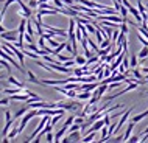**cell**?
<instances>
[{
  "label": "cell",
  "instance_id": "cell-1",
  "mask_svg": "<svg viewBox=\"0 0 148 143\" xmlns=\"http://www.w3.org/2000/svg\"><path fill=\"white\" fill-rule=\"evenodd\" d=\"M33 117H38V109H33V107H31V109L28 110V112H27L25 115H23V118H22V121H21V125H19V131H22L25 129V126H27V123H28L31 118Z\"/></svg>",
  "mask_w": 148,
  "mask_h": 143
},
{
  "label": "cell",
  "instance_id": "cell-2",
  "mask_svg": "<svg viewBox=\"0 0 148 143\" xmlns=\"http://www.w3.org/2000/svg\"><path fill=\"white\" fill-rule=\"evenodd\" d=\"M47 123H50V117H49V115H45V117H44V118H42V120H41V121H39V125H38V128H36V129L33 131V134H31V136H30L28 138H27V140H25V142H31V140H33V138H34L36 136H38V134H39V132H41V131H42L44 128H45V125H47Z\"/></svg>",
  "mask_w": 148,
  "mask_h": 143
},
{
  "label": "cell",
  "instance_id": "cell-3",
  "mask_svg": "<svg viewBox=\"0 0 148 143\" xmlns=\"http://www.w3.org/2000/svg\"><path fill=\"white\" fill-rule=\"evenodd\" d=\"M0 58L6 59L8 62H11V64H13V65H16V69H17L19 72H22V73H23V72H25V67L19 65V64H21V62H17V61H16V59H13V58H11V56H10V54H8V53H5V50H3V48H0Z\"/></svg>",
  "mask_w": 148,
  "mask_h": 143
},
{
  "label": "cell",
  "instance_id": "cell-4",
  "mask_svg": "<svg viewBox=\"0 0 148 143\" xmlns=\"http://www.w3.org/2000/svg\"><path fill=\"white\" fill-rule=\"evenodd\" d=\"M56 106L62 107V109H66V110H78V109H81V107H83L81 103H77V101H72V103L59 101V103H56Z\"/></svg>",
  "mask_w": 148,
  "mask_h": 143
},
{
  "label": "cell",
  "instance_id": "cell-5",
  "mask_svg": "<svg viewBox=\"0 0 148 143\" xmlns=\"http://www.w3.org/2000/svg\"><path fill=\"white\" fill-rule=\"evenodd\" d=\"M19 5H21V11H19V14H22L23 17H31V10L33 8H30V5H25V3L22 2V0H19Z\"/></svg>",
  "mask_w": 148,
  "mask_h": 143
},
{
  "label": "cell",
  "instance_id": "cell-6",
  "mask_svg": "<svg viewBox=\"0 0 148 143\" xmlns=\"http://www.w3.org/2000/svg\"><path fill=\"white\" fill-rule=\"evenodd\" d=\"M131 112H133V109H128L126 112H123V114H122V118H120V120L117 121V128H115V131H114V132H117V131H119L120 128H122L123 125H125V121L128 120V117L131 115Z\"/></svg>",
  "mask_w": 148,
  "mask_h": 143
},
{
  "label": "cell",
  "instance_id": "cell-7",
  "mask_svg": "<svg viewBox=\"0 0 148 143\" xmlns=\"http://www.w3.org/2000/svg\"><path fill=\"white\" fill-rule=\"evenodd\" d=\"M11 101H28L30 100V93L25 92V95H21V93H14V95H10Z\"/></svg>",
  "mask_w": 148,
  "mask_h": 143
},
{
  "label": "cell",
  "instance_id": "cell-8",
  "mask_svg": "<svg viewBox=\"0 0 148 143\" xmlns=\"http://www.w3.org/2000/svg\"><path fill=\"white\" fill-rule=\"evenodd\" d=\"M16 33L17 31H3L2 33V37L3 39H6V41H19V39H16Z\"/></svg>",
  "mask_w": 148,
  "mask_h": 143
},
{
  "label": "cell",
  "instance_id": "cell-9",
  "mask_svg": "<svg viewBox=\"0 0 148 143\" xmlns=\"http://www.w3.org/2000/svg\"><path fill=\"white\" fill-rule=\"evenodd\" d=\"M92 98V93H90V90H83L81 93H77V100H90Z\"/></svg>",
  "mask_w": 148,
  "mask_h": 143
},
{
  "label": "cell",
  "instance_id": "cell-10",
  "mask_svg": "<svg viewBox=\"0 0 148 143\" xmlns=\"http://www.w3.org/2000/svg\"><path fill=\"white\" fill-rule=\"evenodd\" d=\"M134 125H136L134 121H130V123H128L126 132H125V136H123V137H125V142H128V140H130V137H131V132H133V128H134Z\"/></svg>",
  "mask_w": 148,
  "mask_h": 143
},
{
  "label": "cell",
  "instance_id": "cell-11",
  "mask_svg": "<svg viewBox=\"0 0 148 143\" xmlns=\"http://www.w3.org/2000/svg\"><path fill=\"white\" fill-rule=\"evenodd\" d=\"M147 117H148V109L145 110V112L139 114V115H134V117L131 118V121H134V123H139L140 120H143V118H147Z\"/></svg>",
  "mask_w": 148,
  "mask_h": 143
},
{
  "label": "cell",
  "instance_id": "cell-12",
  "mask_svg": "<svg viewBox=\"0 0 148 143\" xmlns=\"http://www.w3.org/2000/svg\"><path fill=\"white\" fill-rule=\"evenodd\" d=\"M79 137H81V136H79L78 131H72V132L69 131V136H67V138H69V140H73V142H78Z\"/></svg>",
  "mask_w": 148,
  "mask_h": 143
},
{
  "label": "cell",
  "instance_id": "cell-13",
  "mask_svg": "<svg viewBox=\"0 0 148 143\" xmlns=\"http://www.w3.org/2000/svg\"><path fill=\"white\" fill-rule=\"evenodd\" d=\"M25 48H28V50H31V51H34V53H38V54H41V50L42 48H38V47L34 45V42H28L25 45Z\"/></svg>",
  "mask_w": 148,
  "mask_h": 143
},
{
  "label": "cell",
  "instance_id": "cell-14",
  "mask_svg": "<svg viewBox=\"0 0 148 143\" xmlns=\"http://www.w3.org/2000/svg\"><path fill=\"white\" fill-rule=\"evenodd\" d=\"M8 81H10V82H11V84H14L16 87H21V89H25V86H23V84H22V82H19V81H17V79H16L14 76H11V75H10V76H8Z\"/></svg>",
  "mask_w": 148,
  "mask_h": 143
},
{
  "label": "cell",
  "instance_id": "cell-15",
  "mask_svg": "<svg viewBox=\"0 0 148 143\" xmlns=\"http://www.w3.org/2000/svg\"><path fill=\"white\" fill-rule=\"evenodd\" d=\"M27 75H28V81L30 82H34V84H41V79H38L33 75V72H27Z\"/></svg>",
  "mask_w": 148,
  "mask_h": 143
},
{
  "label": "cell",
  "instance_id": "cell-16",
  "mask_svg": "<svg viewBox=\"0 0 148 143\" xmlns=\"http://www.w3.org/2000/svg\"><path fill=\"white\" fill-rule=\"evenodd\" d=\"M108 132H109V131H108L106 125H105V126L101 128V138H100L98 142H108Z\"/></svg>",
  "mask_w": 148,
  "mask_h": 143
},
{
  "label": "cell",
  "instance_id": "cell-17",
  "mask_svg": "<svg viewBox=\"0 0 148 143\" xmlns=\"http://www.w3.org/2000/svg\"><path fill=\"white\" fill-rule=\"evenodd\" d=\"M75 62H77V65H84L87 62V58L86 56L83 58V56H78V54H77V56H75Z\"/></svg>",
  "mask_w": 148,
  "mask_h": 143
},
{
  "label": "cell",
  "instance_id": "cell-18",
  "mask_svg": "<svg viewBox=\"0 0 148 143\" xmlns=\"http://www.w3.org/2000/svg\"><path fill=\"white\" fill-rule=\"evenodd\" d=\"M137 56L140 58V59H145V58L148 56V45H143V48H142L140 51H139Z\"/></svg>",
  "mask_w": 148,
  "mask_h": 143
},
{
  "label": "cell",
  "instance_id": "cell-19",
  "mask_svg": "<svg viewBox=\"0 0 148 143\" xmlns=\"http://www.w3.org/2000/svg\"><path fill=\"white\" fill-rule=\"evenodd\" d=\"M64 115H66V114H56V115H55V117L53 118H51V120H50V125H56V123L59 121V120H62V117H64Z\"/></svg>",
  "mask_w": 148,
  "mask_h": 143
},
{
  "label": "cell",
  "instance_id": "cell-20",
  "mask_svg": "<svg viewBox=\"0 0 148 143\" xmlns=\"http://www.w3.org/2000/svg\"><path fill=\"white\" fill-rule=\"evenodd\" d=\"M137 54H133V56L130 58V65H131V69H136L137 67Z\"/></svg>",
  "mask_w": 148,
  "mask_h": 143
},
{
  "label": "cell",
  "instance_id": "cell-21",
  "mask_svg": "<svg viewBox=\"0 0 148 143\" xmlns=\"http://www.w3.org/2000/svg\"><path fill=\"white\" fill-rule=\"evenodd\" d=\"M94 137H95V132H89V134H86V137L83 138L81 142H84V143H89V142H92V140H94Z\"/></svg>",
  "mask_w": 148,
  "mask_h": 143
},
{
  "label": "cell",
  "instance_id": "cell-22",
  "mask_svg": "<svg viewBox=\"0 0 148 143\" xmlns=\"http://www.w3.org/2000/svg\"><path fill=\"white\" fill-rule=\"evenodd\" d=\"M137 8H139V11H140V14H142V17L147 14V11H145V6H143V3H142V0H137Z\"/></svg>",
  "mask_w": 148,
  "mask_h": 143
},
{
  "label": "cell",
  "instance_id": "cell-23",
  "mask_svg": "<svg viewBox=\"0 0 148 143\" xmlns=\"http://www.w3.org/2000/svg\"><path fill=\"white\" fill-rule=\"evenodd\" d=\"M66 45H67V42H62V44H59V45L56 47V48H55V56H56L58 53H61V51L66 48Z\"/></svg>",
  "mask_w": 148,
  "mask_h": 143
},
{
  "label": "cell",
  "instance_id": "cell-24",
  "mask_svg": "<svg viewBox=\"0 0 148 143\" xmlns=\"http://www.w3.org/2000/svg\"><path fill=\"white\" fill-rule=\"evenodd\" d=\"M128 25H130L128 22H122V27H120V31H122V33H125V34H128V33H130V28H128Z\"/></svg>",
  "mask_w": 148,
  "mask_h": 143
},
{
  "label": "cell",
  "instance_id": "cell-25",
  "mask_svg": "<svg viewBox=\"0 0 148 143\" xmlns=\"http://www.w3.org/2000/svg\"><path fill=\"white\" fill-rule=\"evenodd\" d=\"M133 76L136 78V79H140V78H143L142 76V72L137 69V67H136V69H133Z\"/></svg>",
  "mask_w": 148,
  "mask_h": 143
},
{
  "label": "cell",
  "instance_id": "cell-26",
  "mask_svg": "<svg viewBox=\"0 0 148 143\" xmlns=\"http://www.w3.org/2000/svg\"><path fill=\"white\" fill-rule=\"evenodd\" d=\"M128 13H130V10L123 5L122 8H120V14H122V17H125V19H128Z\"/></svg>",
  "mask_w": 148,
  "mask_h": 143
},
{
  "label": "cell",
  "instance_id": "cell-27",
  "mask_svg": "<svg viewBox=\"0 0 148 143\" xmlns=\"http://www.w3.org/2000/svg\"><path fill=\"white\" fill-rule=\"evenodd\" d=\"M87 42H89V45L92 47V50H94V51H95V53H97V51L100 50V48H98V45H97V44H95L94 41H92V39H90V37H87Z\"/></svg>",
  "mask_w": 148,
  "mask_h": 143
},
{
  "label": "cell",
  "instance_id": "cell-28",
  "mask_svg": "<svg viewBox=\"0 0 148 143\" xmlns=\"http://www.w3.org/2000/svg\"><path fill=\"white\" fill-rule=\"evenodd\" d=\"M103 73H105V78H109V75L112 73L111 67H109V65H105V70H103ZM105 78H103V79H105Z\"/></svg>",
  "mask_w": 148,
  "mask_h": 143
},
{
  "label": "cell",
  "instance_id": "cell-29",
  "mask_svg": "<svg viewBox=\"0 0 148 143\" xmlns=\"http://www.w3.org/2000/svg\"><path fill=\"white\" fill-rule=\"evenodd\" d=\"M38 42H39V47H41L42 50L47 47V45H45V39H44V36H39V41H38Z\"/></svg>",
  "mask_w": 148,
  "mask_h": 143
},
{
  "label": "cell",
  "instance_id": "cell-30",
  "mask_svg": "<svg viewBox=\"0 0 148 143\" xmlns=\"http://www.w3.org/2000/svg\"><path fill=\"white\" fill-rule=\"evenodd\" d=\"M10 101H11L10 97H8V98H2V100H0V106H8V104H10Z\"/></svg>",
  "mask_w": 148,
  "mask_h": 143
},
{
  "label": "cell",
  "instance_id": "cell-31",
  "mask_svg": "<svg viewBox=\"0 0 148 143\" xmlns=\"http://www.w3.org/2000/svg\"><path fill=\"white\" fill-rule=\"evenodd\" d=\"M47 41H49V44H50V45H51V47H53V48H56V47L59 45V44H58V41H53V37H50V39H47Z\"/></svg>",
  "mask_w": 148,
  "mask_h": 143
},
{
  "label": "cell",
  "instance_id": "cell-32",
  "mask_svg": "<svg viewBox=\"0 0 148 143\" xmlns=\"http://www.w3.org/2000/svg\"><path fill=\"white\" fill-rule=\"evenodd\" d=\"M122 64H123V67H125V69H128V67H131V65H130V59H128V54H126L125 58H123V62H122Z\"/></svg>",
  "mask_w": 148,
  "mask_h": 143
},
{
  "label": "cell",
  "instance_id": "cell-33",
  "mask_svg": "<svg viewBox=\"0 0 148 143\" xmlns=\"http://www.w3.org/2000/svg\"><path fill=\"white\" fill-rule=\"evenodd\" d=\"M28 5H30V8H33V10H36V6L39 5V2H38V0H30V2H28Z\"/></svg>",
  "mask_w": 148,
  "mask_h": 143
},
{
  "label": "cell",
  "instance_id": "cell-34",
  "mask_svg": "<svg viewBox=\"0 0 148 143\" xmlns=\"http://www.w3.org/2000/svg\"><path fill=\"white\" fill-rule=\"evenodd\" d=\"M84 75V69H75V76H83Z\"/></svg>",
  "mask_w": 148,
  "mask_h": 143
},
{
  "label": "cell",
  "instance_id": "cell-35",
  "mask_svg": "<svg viewBox=\"0 0 148 143\" xmlns=\"http://www.w3.org/2000/svg\"><path fill=\"white\" fill-rule=\"evenodd\" d=\"M77 62H75V59H69V61H66L64 62V65H67V67H72V65H75Z\"/></svg>",
  "mask_w": 148,
  "mask_h": 143
},
{
  "label": "cell",
  "instance_id": "cell-36",
  "mask_svg": "<svg viewBox=\"0 0 148 143\" xmlns=\"http://www.w3.org/2000/svg\"><path fill=\"white\" fill-rule=\"evenodd\" d=\"M119 34H120V31L115 28V31L112 33V41H117V39H119Z\"/></svg>",
  "mask_w": 148,
  "mask_h": 143
},
{
  "label": "cell",
  "instance_id": "cell-37",
  "mask_svg": "<svg viewBox=\"0 0 148 143\" xmlns=\"http://www.w3.org/2000/svg\"><path fill=\"white\" fill-rule=\"evenodd\" d=\"M47 142H55V136H53L51 132L47 134Z\"/></svg>",
  "mask_w": 148,
  "mask_h": 143
},
{
  "label": "cell",
  "instance_id": "cell-38",
  "mask_svg": "<svg viewBox=\"0 0 148 143\" xmlns=\"http://www.w3.org/2000/svg\"><path fill=\"white\" fill-rule=\"evenodd\" d=\"M128 142L136 143V142H139V137H137V136H133V137H130V140H128Z\"/></svg>",
  "mask_w": 148,
  "mask_h": 143
},
{
  "label": "cell",
  "instance_id": "cell-39",
  "mask_svg": "<svg viewBox=\"0 0 148 143\" xmlns=\"http://www.w3.org/2000/svg\"><path fill=\"white\" fill-rule=\"evenodd\" d=\"M3 31H6V30H5V27H2V25H0V34H2Z\"/></svg>",
  "mask_w": 148,
  "mask_h": 143
},
{
  "label": "cell",
  "instance_id": "cell-40",
  "mask_svg": "<svg viewBox=\"0 0 148 143\" xmlns=\"http://www.w3.org/2000/svg\"><path fill=\"white\" fill-rule=\"evenodd\" d=\"M142 72H143V73H148V67H143Z\"/></svg>",
  "mask_w": 148,
  "mask_h": 143
},
{
  "label": "cell",
  "instance_id": "cell-41",
  "mask_svg": "<svg viewBox=\"0 0 148 143\" xmlns=\"http://www.w3.org/2000/svg\"><path fill=\"white\" fill-rule=\"evenodd\" d=\"M147 132H148V128H147V129H145V132H143V134H147Z\"/></svg>",
  "mask_w": 148,
  "mask_h": 143
},
{
  "label": "cell",
  "instance_id": "cell-42",
  "mask_svg": "<svg viewBox=\"0 0 148 143\" xmlns=\"http://www.w3.org/2000/svg\"><path fill=\"white\" fill-rule=\"evenodd\" d=\"M2 67H3V65H2V64H0V69H2Z\"/></svg>",
  "mask_w": 148,
  "mask_h": 143
},
{
  "label": "cell",
  "instance_id": "cell-43",
  "mask_svg": "<svg viewBox=\"0 0 148 143\" xmlns=\"http://www.w3.org/2000/svg\"><path fill=\"white\" fill-rule=\"evenodd\" d=\"M0 45H2V41H0Z\"/></svg>",
  "mask_w": 148,
  "mask_h": 143
},
{
  "label": "cell",
  "instance_id": "cell-44",
  "mask_svg": "<svg viewBox=\"0 0 148 143\" xmlns=\"http://www.w3.org/2000/svg\"><path fill=\"white\" fill-rule=\"evenodd\" d=\"M147 95H148V90H147Z\"/></svg>",
  "mask_w": 148,
  "mask_h": 143
}]
</instances>
